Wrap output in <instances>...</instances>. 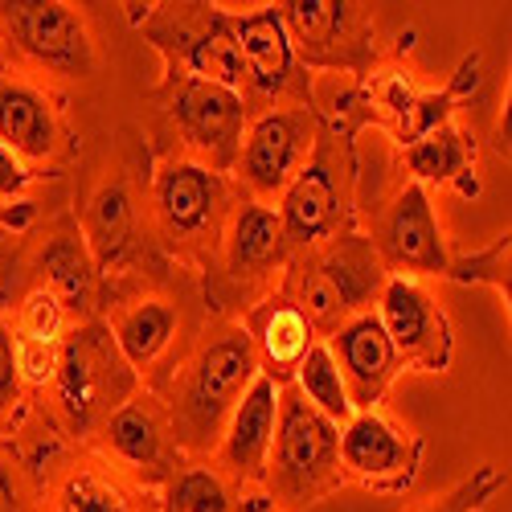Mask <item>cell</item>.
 I'll use <instances>...</instances> for the list:
<instances>
[{
  "label": "cell",
  "mask_w": 512,
  "mask_h": 512,
  "mask_svg": "<svg viewBox=\"0 0 512 512\" xmlns=\"http://www.w3.org/2000/svg\"><path fill=\"white\" fill-rule=\"evenodd\" d=\"M254 377H259V357L250 349L246 328L238 320L213 324L168 381V398H160L181 455L201 459L218 451L226 422Z\"/></svg>",
  "instance_id": "6da1fadb"
},
{
  "label": "cell",
  "mask_w": 512,
  "mask_h": 512,
  "mask_svg": "<svg viewBox=\"0 0 512 512\" xmlns=\"http://www.w3.org/2000/svg\"><path fill=\"white\" fill-rule=\"evenodd\" d=\"M152 168L148 148L136 140V127H123L111 140L107 164L95 177L87 201L78 209V230L87 238L99 275L111 271H140L156 250L152 238Z\"/></svg>",
  "instance_id": "7a4b0ae2"
},
{
  "label": "cell",
  "mask_w": 512,
  "mask_h": 512,
  "mask_svg": "<svg viewBox=\"0 0 512 512\" xmlns=\"http://www.w3.org/2000/svg\"><path fill=\"white\" fill-rule=\"evenodd\" d=\"M275 213L291 259H304L336 238L357 234V148L328 119H320L312 152L295 181L283 189Z\"/></svg>",
  "instance_id": "3957f363"
},
{
  "label": "cell",
  "mask_w": 512,
  "mask_h": 512,
  "mask_svg": "<svg viewBox=\"0 0 512 512\" xmlns=\"http://www.w3.org/2000/svg\"><path fill=\"white\" fill-rule=\"evenodd\" d=\"M132 394H140V377L123 361L111 328L99 316L70 324L58 349V373L50 381V406L62 431L78 443L95 439Z\"/></svg>",
  "instance_id": "277c9868"
},
{
  "label": "cell",
  "mask_w": 512,
  "mask_h": 512,
  "mask_svg": "<svg viewBox=\"0 0 512 512\" xmlns=\"http://www.w3.org/2000/svg\"><path fill=\"white\" fill-rule=\"evenodd\" d=\"M132 29L164 58V78H197L226 87L234 95L246 91V66L222 5L205 0H164V5H127Z\"/></svg>",
  "instance_id": "5b68a950"
},
{
  "label": "cell",
  "mask_w": 512,
  "mask_h": 512,
  "mask_svg": "<svg viewBox=\"0 0 512 512\" xmlns=\"http://www.w3.org/2000/svg\"><path fill=\"white\" fill-rule=\"evenodd\" d=\"M377 254L365 234H345L304 259L287 263L283 295L304 312L316 336H332L340 324H349L377 308V295L386 287Z\"/></svg>",
  "instance_id": "8992f818"
},
{
  "label": "cell",
  "mask_w": 512,
  "mask_h": 512,
  "mask_svg": "<svg viewBox=\"0 0 512 512\" xmlns=\"http://www.w3.org/2000/svg\"><path fill=\"white\" fill-rule=\"evenodd\" d=\"M340 484H345V472H340V426L328 422L320 410H312L295 386H283L279 422L263 472L267 496L283 512H295L332 496Z\"/></svg>",
  "instance_id": "52a82bcc"
},
{
  "label": "cell",
  "mask_w": 512,
  "mask_h": 512,
  "mask_svg": "<svg viewBox=\"0 0 512 512\" xmlns=\"http://www.w3.org/2000/svg\"><path fill=\"white\" fill-rule=\"evenodd\" d=\"M152 238L156 250L185 263H213L234 209L230 181L197 160H164L152 173Z\"/></svg>",
  "instance_id": "ba28073f"
},
{
  "label": "cell",
  "mask_w": 512,
  "mask_h": 512,
  "mask_svg": "<svg viewBox=\"0 0 512 512\" xmlns=\"http://www.w3.org/2000/svg\"><path fill=\"white\" fill-rule=\"evenodd\" d=\"M279 21L304 70H345L365 78L377 66V25L357 0H283Z\"/></svg>",
  "instance_id": "9c48e42d"
},
{
  "label": "cell",
  "mask_w": 512,
  "mask_h": 512,
  "mask_svg": "<svg viewBox=\"0 0 512 512\" xmlns=\"http://www.w3.org/2000/svg\"><path fill=\"white\" fill-rule=\"evenodd\" d=\"M242 66H246V115H267L283 107H312L316 111V91H312V74L295 58L287 29L279 21L275 5L250 9V13H230Z\"/></svg>",
  "instance_id": "30bf717a"
},
{
  "label": "cell",
  "mask_w": 512,
  "mask_h": 512,
  "mask_svg": "<svg viewBox=\"0 0 512 512\" xmlns=\"http://www.w3.org/2000/svg\"><path fill=\"white\" fill-rule=\"evenodd\" d=\"M156 95L164 103V115L173 123L177 140L197 156V164H205L218 177L234 173L238 148L250 123L242 95L197 78H164Z\"/></svg>",
  "instance_id": "8fae6325"
},
{
  "label": "cell",
  "mask_w": 512,
  "mask_h": 512,
  "mask_svg": "<svg viewBox=\"0 0 512 512\" xmlns=\"http://www.w3.org/2000/svg\"><path fill=\"white\" fill-rule=\"evenodd\" d=\"M0 33L9 46L62 78H91L99 70V50L91 25L66 0H5L0 5Z\"/></svg>",
  "instance_id": "7c38bea8"
},
{
  "label": "cell",
  "mask_w": 512,
  "mask_h": 512,
  "mask_svg": "<svg viewBox=\"0 0 512 512\" xmlns=\"http://www.w3.org/2000/svg\"><path fill=\"white\" fill-rule=\"evenodd\" d=\"M320 132V111L312 107H283L254 115L246 123V136L238 148L234 177L246 189L250 201H279L283 189L295 181V173L304 168L312 140Z\"/></svg>",
  "instance_id": "4fadbf2b"
},
{
  "label": "cell",
  "mask_w": 512,
  "mask_h": 512,
  "mask_svg": "<svg viewBox=\"0 0 512 512\" xmlns=\"http://www.w3.org/2000/svg\"><path fill=\"white\" fill-rule=\"evenodd\" d=\"M377 263L386 275L414 279V275H447L451 267V250L439 230L431 193L418 181H406L394 201L377 213L373 238H369Z\"/></svg>",
  "instance_id": "5bb4252c"
},
{
  "label": "cell",
  "mask_w": 512,
  "mask_h": 512,
  "mask_svg": "<svg viewBox=\"0 0 512 512\" xmlns=\"http://www.w3.org/2000/svg\"><path fill=\"white\" fill-rule=\"evenodd\" d=\"M95 439L111 463H119L127 476H136L148 488H164L185 467V455L173 443L168 410H164L156 390H140V394L127 398L103 422V431Z\"/></svg>",
  "instance_id": "9a60e30c"
},
{
  "label": "cell",
  "mask_w": 512,
  "mask_h": 512,
  "mask_svg": "<svg viewBox=\"0 0 512 512\" xmlns=\"http://www.w3.org/2000/svg\"><path fill=\"white\" fill-rule=\"evenodd\" d=\"M37 512H160V500L103 451H78L46 472Z\"/></svg>",
  "instance_id": "2e32d148"
},
{
  "label": "cell",
  "mask_w": 512,
  "mask_h": 512,
  "mask_svg": "<svg viewBox=\"0 0 512 512\" xmlns=\"http://www.w3.org/2000/svg\"><path fill=\"white\" fill-rule=\"evenodd\" d=\"M373 312H377L381 328H386L402 365H414L422 373H443L451 365V349H455L451 320L418 279L390 275Z\"/></svg>",
  "instance_id": "e0dca14e"
},
{
  "label": "cell",
  "mask_w": 512,
  "mask_h": 512,
  "mask_svg": "<svg viewBox=\"0 0 512 512\" xmlns=\"http://www.w3.org/2000/svg\"><path fill=\"white\" fill-rule=\"evenodd\" d=\"M185 291L177 287H156L144 283V291H127L111 304V316L103 320L115 336V345L123 353V361L136 369V377L144 381L156 365L168 361L177 336H185L189 316H185Z\"/></svg>",
  "instance_id": "ac0fdd59"
},
{
  "label": "cell",
  "mask_w": 512,
  "mask_h": 512,
  "mask_svg": "<svg viewBox=\"0 0 512 512\" xmlns=\"http://www.w3.org/2000/svg\"><path fill=\"white\" fill-rule=\"evenodd\" d=\"M426 443L398 431L377 410H361L340 426V472L377 492H402L414 484Z\"/></svg>",
  "instance_id": "d6986e66"
},
{
  "label": "cell",
  "mask_w": 512,
  "mask_h": 512,
  "mask_svg": "<svg viewBox=\"0 0 512 512\" xmlns=\"http://www.w3.org/2000/svg\"><path fill=\"white\" fill-rule=\"evenodd\" d=\"M0 148H9L25 168H54L70 148V132L54 99L5 70H0Z\"/></svg>",
  "instance_id": "ffe728a7"
},
{
  "label": "cell",
  "mask_w": 512,
  "mask_h": 512,
  "mask_svg": "<svg viewBox=\"0 0 512 512\" xmlns=\"http://www.w3.org/2000/svg\"><path fill=\"white\" fill-rule=\"evenodd\" d=\"M218 259H222V275H226L230 291H250V287L267 283L275 271H287L291 250L283 242L275 205L250 201V197L234 201L226 230H222Z\"/></svg>",
  "instance_id": "44dd1931"
},
{
  "label": "cell",
  "mask_w": 512,
  "mask_h": 512,
  "mask_svg": "<svg viewBox=\"0 0 512 512\" xmlns=\"http://www.w3.org/2000/svg\"><path fill=\"white\" fill-rule=\"evenodd\" d=\"M324 349L332 357V365L340 369V381L349 390L353 414L361 410H377V402L386 398V390L394 386V377L406 369L390 345L386 328H381L377 312H365L349 324H340L332 336H324Z\"/></svg>",
  "instance_id": "7402d4cb"
},
{
  "label": "cell",
  "mask_w": 512,
  "mask_h": 512,
  "mask_svg": "<svg viewBox=\"0 0 512 512\" xmlns=\"http://www.w3.org/2000/svg\"><path fill=\"white\" fill-rule=\"evenodd\" d=\"M37 287H46L54 300L62 304V312L82 324V320H95L99 304H103V275L99 263L82 238L78 222H54V230L46 234L37 250Z\"/></svg>",
  "instance_id": "603a6c76"
},
{
  "label": "cell",
  "mask_w": 512,
  "mask_h": 512,
  "mask_svg": "<svg viewBox=\"0 0 512 512\" xmlns=\"http://www.w3.org/2000/svg\"><path fill=\"white\" fill-rule=\"evenodd\" d=\"M275 422H279V386L259 373L226 422V435H222L218 451H213V467H218L222 476H230L238 488L263 484Z\"/></svg>",
  "instance_id": "cb8c5ba5"
},
{
  "label": "cell",
  "mask_w": 512,
  "mask_h": 512,
  "mask_svg": "<svg viewBox=\"0 0 512 512\" xmlns=\"http://www.w3.org/2000/svg\"><path fill=\"white\" fill-rule=\"evenodd\" d=\"M250 336V349L254 357H259V373L271 377L275 386H291L295 381V369H300V361L308 357V349L316 345V332L312 324L304 320V312L295 308L287 295H267V300L254 304L242 320H238Z\"/></svg>",
  "instance_id": "d4e9b609"
},
{
  "label": "cell",
  "mask_w": 512,
  "mask_h": 512,
  "mask_svg": "<svg viewBox=\"0 0 512 512\" xmlns=\"http://www.w3.org/2000/svg\"><path fill=\"white\" fill-rule=\"evenodd\" d=\"M402 160L410 168V181L426 185H455L463 197L480 193L476 177V144L459 123H443L439 132L422 136L418 144L402 148Z\"/></svg>",
  "instance_id": "484cf974"
},
{
  "label": "cell",
  "mask_w": 512,
  "mask_h": 512,
  "mask_svg": "<svg viewBox=\"0 0 512 512\" xmlns=\"http://www.w3.org/2000/svg\"><path fill=\"white\" fill-rule=\"evenodd\" d=\"M160 512H242V488L213 463L193 459L164 484Z\"/></svg>",
  "instance_id": "4316f807"
},
{
  "label": "cell",
  "mask_w": 512,
  "mask_h": 512,
  "mask_svg": "<svg viewBox=\"0 0 512 512\" xmlns=\"http://www.w3.org/2000/svg\"><path fill=\"white\" fill-rule=\"evenodd\" d=\"M295 390H300V398L320 410L328 422L336 426H345L353 418V402H349V390H345V381H340V369L332 365L328 349H324V340H316V345L308 349V357L300 361V369H295V381H291Z\"/></svg>",
  "instance_id": "83f0119b"
},
{
  "label": "cell",
  "mask_w": 512,
  "mask_h": 512,
  "mask_svg": "<svg viewBox=\"0 0 512 512\" xmlns=\"http://www.w3.org/2000/svg\"><path fill=\"white\" fill-rule=\"evenodd\" d=\"M508 250H512V238H508V230H504L492 246H484V250H476V254H467V259H451L447 279H455V283H488L492 291L504 295V304H508V300H512Z\"/></svg>",
  "instance_id": "f1b7e54d"
},
{
  "label": "cell",
  "mask_w": 512,
  "mask_h": 512,
  "mask_svg": "<svg viewBox=\"0 0 512 512\" xmlns=\"http://www.w3.org/2000/svg\"><path fill=\"white\" fill-rule=\"evenodd\" d=\"M13 332L29 336V340H46V345H62V336L70 332V316L62 312V304L46 287H33L21 300V308H17Z\"/></svg>",
  "instance_id": "f546056e"
},
{
  "label": "cell",
  "mask_w": 512,
  "mask_h": 512,
  "mask_svg": "<svg viewBox=\"0 0 512 512\" xmlns=\"http://www.w3.org/2000/svg\"><path fill=\"white\" fill-rule=\"evenodd\" d=\"M500 488H504V472L496 463H480V467H472V476H463L451 492H443L439 500H431L418 512H480Z\"/></svg>",
  "instance_id": "4dcf8cb0"
},
{
  "label": "cell",
  "mask_w": 512,
  "mask_h": 512,
  "mask_svg": "<svg viewBox=\"0 0 512 512\" xmlns=\"http://www.w3.org/2000/svg\"><path fill=\"white\" fill-rule=\"evenodd\" d=\"M41 480L17 451H0V512H37Z\"/></svg>",
  "instance_id": "1f68e13d"
},
{
  "label": "cell",
  "mask_w": 512,
  "mask_h": 512,
  "mask_svg": "<svg viewBox=\"0 0 512 512\" xmlns=\"http://www.w3.org/2000/svg\"><path fill=\"white\" fill-rule=\"evenodd\" d=\"M13 345H17V373H21V386L25 390H50V381L58 373V349L62 345H46V340H29L13 332Z\"/></svg>",
  "instance_id": "d6a6232c"
},
{
  "label": "cell",
  "mask_w": 512,
  "mask_h": 512,
  "mask_svg": "<svg viewBox=\"0 0 512 512\" xmlns=\"http://www.w3.org/2000/svg\"><path fill=\"white\" fill-rule=\"evenodd\" d=\"M25 402V386L17 373V345H13V328L0 312V422L13 418Z\"/></svg>",
  "instance_id": "836d02e7"
},
{
  "label": "cell",
  "mask_w": 512,
  "mask_h": 512,
  "mask_svg": "<svg viewBox=\"0 0 512 512\" xmlns=\"http://www.w3.org/2000/svg\"><path fill=\"white\" fill-rule=\"evenodd\" d=\"M37 181L33 168H25L9 148H0V201H25L21 193Z\"/></svg>",
  "instance_id": "e575fe53"
},
{
  "label": "cell",
  "mask_w": 512,
  "mask_h": 512,
  "mask_svg": "<svg viewBox=\"0 0 512 512\" xmlns=\"http://www.w3.org/2000/svg\"><path fill=\"white\" fill-rule=\"evenodd\" d=\"M37 218L33 201H0V230H29Z\"/></svg>",
  "instance_id": "d590c367"
},
{
  "label": "cell",
  "mask_w": 512,
  "mask_h": 512,
  "mask_svg": "<svg viewBox=\"0 0 512 512\" xmlns=\"http://www.w3.org/2000/svg\"><path fill=\"white\" fill-rule=\"evenodd\" d=\"M0 238H5V230H0Z\"/></svg>",
  "instance_id": "8d00e7d4"
}]
</instances>
